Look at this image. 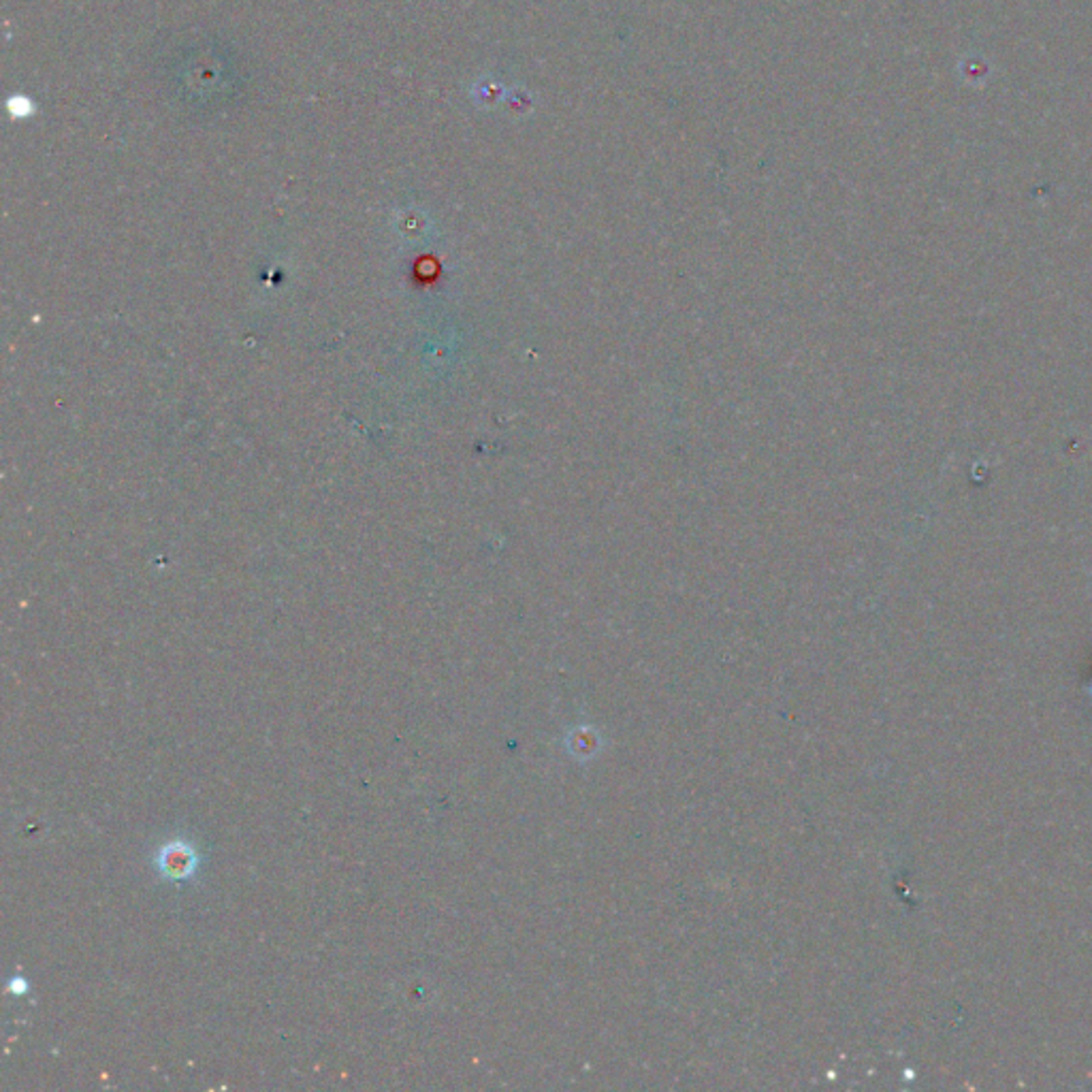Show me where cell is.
<instances>
[{
  "instance_id": "1",
  "label": "cell",
  "mask_w": 1092,
  "mask_h": 1092,
  "mask_svg": "<svg viewBox=\"0 0 1092 1092\" xmlns=\"http://www.w3.org/2000/svg\"><path fill=\"white\" fill-rule=\"evenodd\" d=\"M160 869H163L165 875L169 877H186L190 875V870L194 869V856L186 845L176 843V845H169L163 854H160Z\"/></svg>"
},
{
  "instance_id": "2",
  "label": "cell",
  "mask_w": 1092,
  "mask_h": 1092,
  "mask_svg": "<svg viewBox=\"0 0 1092 1092\" xmlns=\"http://www.w3.org/2000/svg\"><path fill=\"white\" fill-rule=\"evenodd\" d=\"M7 105H9V111H11V116H14V118H26V116H30V113H32V102H30L28 99L16 97V99H11V101L7 102Z\"/></svg>"
}]
</instances>
